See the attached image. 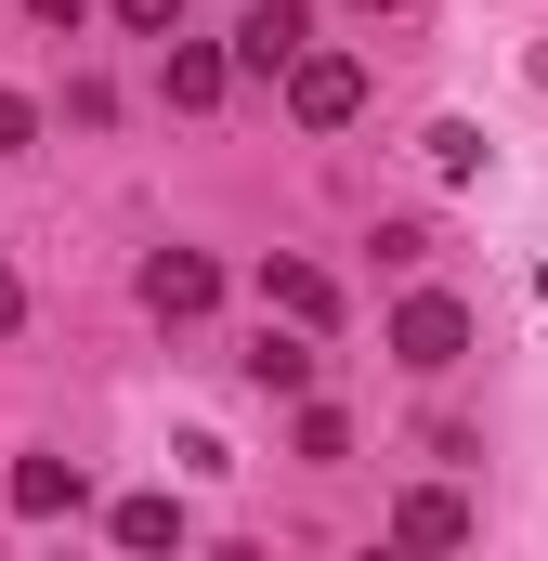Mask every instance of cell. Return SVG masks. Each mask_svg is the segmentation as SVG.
Listing matches in <instances>:
<instances>
[{"mask_svg": "<svg viewBox=\"0 0 548 561\" xmlns=\"http://www.w3.org/2000/svg\"><path fill=\"white\" fill-rule=\"evenodd\" d=\"M209 300H222V262H196V249H157V262H144V313H170V327H196Z\"/></svg>", "mask_w": 548, "mask_h": 561, "instance_id": "3957f363", "label": "cell"}, {"mask_svg": "<svg viewBox=\"0 0 548 561\" xmlns=\"http://www.w3.org/2000/svg\"><path fill=\"white\" fill-rule=\"evenodd\" d=\"M262 300L287 313V327H340V287L313 275V262H262Z\"/></svg>", "mask_w": 548, "mask_h": 561, "instance_id": "8992f818", "label": "cell"}, {"mask_svg": "<svg viewBox=\"0 0 548 561\" xmlns=\"http://www.w3.org/2000/svg\"><path fill=\"white\" fill-rule=\"evenodd\" d=\"M392 536H406V549H457V536H470V496H444V483H418L406 510H392Z\"/></svg>", "mask_w": 548, "mask_h": 561, "instance_id": "52a82bcc", "label": "cell"}, {"mask_svg": "<svg viewBox=\"0 0 548 561\" xmlns=\"http://www.w3.org/2000/svg\"><path fill=\"white\" fill-rule=\"evenodd\" d=\"M222 79H236V66H222L209 39H170V105H183V118H209V105H222Z\"/></svg>", "mask_w": 548, "mask_h": 561, "instance_id": "ba28073f", "label": "cell"}, {"mask_svg": "<svg viewBox=\"0 0 548 561\" xmlns=\"http://www.w3.org/2000/svg\"><path fill=\"white\" fill-rule=\"evenodd\" d=\"M26 13H39V26H79V13H92V0H26Z\"/></svg>", "mask_w": 548, "mask_h": 561, "instance_id": "2e32d148", "label": "cell"}, {"mask_svg": "<svg viewBox=\"0 0 548 561\" xmlns=\"http://www.w3.org/2000/svg\"><path fill=\"white\" fill-rule=\"evenodd\" d=\"M392 353H406L418 379H444V366H470V300H444V287H418L406 313H392Z\"/></svg>", "mask_w": 548, "mask_h": 561, "instance_id": "7a4b0ae2", "label": "cell"}, {"mask_svg": "<svg viewBox=\"0 0 548 561\" xmlns=\"http://www.w3.org/2000/svg\"><path fill=\"white\" fill-rule=\"evenodd\" d=\"M118 549H183V496H118Z\"/></svg>", "mask_w": 548, "mask_h": 561, "instance_id": "30bf717a", "label": "cell"}, {"mask_svg": "<svg viewBox=\"0 0 548 561\" xmlns=\"http://www.w3.org/2000/svg\"><path fill=\"white\" fill-rule=\"evenodd\" d=\"M26 144H39V105H26V92H0V157H26Z\"/></svg>", "mask_w": 548, "mask_h": 561, "instance_id": "5bb4252c", "label": "cell"}, {"mask_svg": "<svg viewBox=\"0 0 548 561\" xmlns=\"http://www.w3.org/2000/svg\"><path fill=\"white\" fill-rule=\"evenodd\" d=\"M236 366H249V392H313V327H262Z\"/></svg>", "mask_w": 548, "mask_h": 561, "instance_id": "277c9868", "label": "cell"}, {"mask_svg": "<svg viewBox=\"0 0 548 561\" xmlns=\"http://www.w3.org/2000/svg\"><path fill=\"white\" fill-rule=\"evenodd\" d=\"M287 118H300V131H353V118H366V66L300 39V53H287Z\"/></svg>", "mask_w": 548, "mask_h": 561, "instance_id": "6da1fadb", "label": "cell"}, {"mask_svg": "<svg viewBox=\"0 0 548 561\" xmlns=\"http://www.w3.org/2000/svg\"><path fill=\"white\" fill-rule=\"evenodd\" d=\"M105 13H118L132 39H170V26H183V0H105Z\"/></svg>", "mask_w": 548, "mask_h": 561, "instance_id": "4fadbf2b", "label": "cell"}, {"mask_svg": "<svg viewBox=\"0 0 548 561\" xmlns=\"http://www.w3.org/2000/svg\"><path fill=\"white\" fill-rule=\"evenodd\" d=\"M300 39H313V13H300V0H262V13H249V26H236V66H287V53H300Z\"/></svg>", "mask_w": 548, "mask_h": 561, "instance_id": "5b68a950", "label": "cell"}, {"mask_svg": "<svg viewBox=\"0 0 548 561\" xmlns=\"http://www.w3.org/2000/svg\"><path fill=\"white\" fill-rule=\"evenodd\" d=\"M13 510H26V523L79 510V457H13Z\"/></svg>", "mask_w": 548, "mask_h": 561, "instance_id": "9c48e42d", "label": "cell"}, {"mask_svg": "<svg viewBox=\"0 0 548 561\" xmlns=\"http://www.w3.org/2000/svg\"><path fill=\"white\" fill-rule=\"evenodd\" d=\"M13 327H26V275L0 262V340H13Z\"/></svg>", "mask_w": 548, "mask_h": 561, "instance_id": "9a60e30c", "label": "cell"}, {"mask_svg": "<svg viewBox=\"0 0 548 561\" xmlns=\"http://www.w3.org/2000/svg\"><path fill=\"white\" fill-rule=\"evenodd\" d=\"M353 13H406V0H353Z\"/></svg>", "mask_w": 548, "mask_h": 561, "instance_id": "e0dca14e", "label": "cell"}, {"mask_svg": "<svg viewBox=\"0 0 548 561\" xmlns=\"http://www.w3.org/2000/svg\"><path fill=\"white\" fill-rule=\"evenodd\" d=\"M431 170H444V183H470V170H483V131H470V118H444V131H431Z\"/></svg>", "mask_w": 548, "mask_h": 561, "instance_id": "7c38bea8", "label": "cell"}, {"mask_svg": "<svg viewBox=\"0 0 548 561\" xmlns=\"http://www.w3.org/2000/svg\"><path fill=\"white\" fill-rule=\"evenodd\" d=\"M287 444L327 470V457H353V419H340V405H300V431H287Z\"/></svg>", "mask_w": 548, "mask_h": 561, "instance_id": "8fae6325", "label": "cell"}]
</instances>
